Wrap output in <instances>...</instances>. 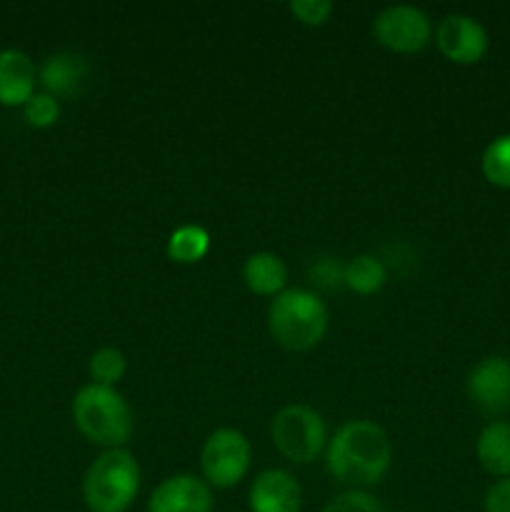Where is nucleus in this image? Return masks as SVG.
<instances>
[{
    "instance_id": "nucleus-1",
    "label": "nucleus",
    "mask_w": 510,
    "mask_h": 512,
    "mask_svg": "<svg viewBox=\"0 0 510 512\" xmlns=\"http://www.w3.org/2000/svg\"><path fill=\"white\" fill-rule=\"evenodd\" d=\"M393 448L380 425L370 420H350L328 440L325 465L338 483L350 490L378 485L388 475Z\"/></svg>"
},
{
    "instance_id": "nucleus-2",
    "label": "nucleus",
    "mask_w": 510,
    "mask_h": 512,
    "mask_svg": "<svg viewBox=\"0 0 510 512\" xmlns=\"http://www.w3.org/2000/svg\"><path fill=\"white\" fill-rule=\"evenodd\" d=\"M268 330L290 353H305L328 333V308L313 290H283L268 308Z\"/></svg>"
},
{
    "instance_id": "nucleus-3",
    "label": "nucleus",
    "mask_w": 510,
    "mask_h": 512,
    "mask_svg": "<svg viewBox=\"0 0 510 512\" xmlns=\"http://www.w3.org/2000/svg\"><path fill=\"white\" fill-rule=\"evenodd\" d=\"M75 428L95 445L118 450L133 435V413L123 395L108 385H83L73 398Z\"/></svg>"
},
{
    "instance_id": "nucleus-4",
    "label": "nucleus",
    "mask_w": 510,
    "mask_h": 512,
    "mask_svg": "<svg viewBox=\"0 0 510 512\" xmlns=\"http://www.w3.org/2000/svg\"><path fill=\"white\" fill-rule=\"evenodd\" d=\"M140 493V465L133 453L105 450L83 478V500L90 512H125Z\"/></svg>"
},
{
    "instance_id": "nucleus-5",
    "label": "nucleus",
    "mask_w": 510,
    "mask_h": 512,
    "mask_svg": "<svg viewBox=\"0 0 510 512\" xmlns=\"http://www.w3.org/2000/svg\"><path fill=\"white\" fill-rule=\"evenodd\" d=\"M270 438L290 463L308 465L328 445V430L323 415L310 405H285L270 423Z\"/></svg>"
},
{
    "instance_id": "nucleus-6",
    "label": "nucleus",
    "mask_w": 510,
    "mask_h": 512,
    "mask_svg": "<svg viewBox=\"0 0 510 512\" xmlns=\"http://www.w3.org/2000/svg\"><path fill=\"white\" fill-rule=\"evenodd\" d=\"M200 470L210 488H235L250 470V443L240 430L218 428L200 450Z\"/></svg>"
},
{
    "instance_id": "nucleus-7",
    "label": "nucleus",
    "mask_w": 510,
    "mask_h": 512,
    "mask_svg": "<svg viewBox=\"0 0 510 512\" xmlns=\"http://www.w3.org/2000/svg\"><path fill=\"white\" fill-rule=\"evenodd\" d=\"M373 35L383 48L400 55L420 53L433 38L430 18L413 5H390L373 20Z\"/></svg>"
},
{
    "instance_id": "nucleus-8",
    "label": "nucleus",
    "mask_w": 510,
    "mask_h": 512,
    "mask_svg": "<svg viewBox=\"0 0 510 512\" xmlns=\"http://www.w3.org/2000/svg\"><path fill=\"white\" fill-rule=\"evenodd\" d=\"M438 50L455 65H475L488 53V30L463 13L445 15L435 28Z\"/></svg>"
},
{
    "instance_id": "nucleus-9",
    "label": "nucleus",
    "mask_w": 510,
    "mask_h": 512,
    "mask_svg": "<svg viewBox=\"0 0 510 512\" xmlns=\"http://www.w3.org/2000/svg\"><path fill=\"white\" fill-rule=\"evenodd\" d=\"M468 398L478 410L500 415L510 410V360L488 355L468 373Z\"/></svg>"
},
{
    "instance_id": "nucleus-10",
    "label": "nucleus",
    "mask_w": 510,
    "mask_h": 512,
    "mask_svg": "<svg viewBox=\"0 0 510 512\" xmlns=\"http://www.w3.org/2000/svg\"><path fill=\"white\" fill-rule=\"evenodd\" d=\"M148 512H213V490L195 475H173L150 493Z\"/></svg>"
},
{
    "instance_id": "nucleus-11",
    "label": "nucleus",
    "mask_w": 510,
    "mask_h": 512,
    "mask_svg": "<svg viewBox=\"0 0 510 512\" xmlns=\"http://www.w3.org/2000/svg\"><path fill=\"white\" fill-rule=\"evenodd\" d=\"M248 505L250 512H300L303 488L288 470H263L250 485Z\"/></svg>"
},
{
    "instance_id": "nucleus-12",
    "label": "nucleus",
    "mask_w": 510,
    "mask_h": 512,
    "mask_svg": "<svg viewBox=\"0 0 510 512\" xmlns=\"http://www.w3.org/2000/svg\"><path fill=\"white\" fill-rule=\"evenodd\" d=\"M90 78V63L80 53L50 55L38 70V83L48 95L58 98H78Z\"/></svg>"
},
{
    "instance_id": "nucleus-13",
    "label": "nucleus",
    "mask_w": 510,
    "mask_h": 512,
    "mask_svg": "<svg viewBox=\"0 0 510 512\" xmlns=\"http://www.w3.org/2000/svg\"><path fill=\"white\" fill-rule=\"evenodd\" d=\"M35 73L33 60L20 50H0V105L18 108L28 103L35 95Z\"/></svg>"
},
{
    "instance_id": "nucleus-14",
    "label": "nucleus",
    "mask_w": 510,
    "mask_h": 512,
    "mask_svg": "<svg viewBox=\"0 0 510 512\" xmlns=\"http://www.w3.org/2000/svg\"><path fill=\"white\" fill-rule=\"evenodd\" d=\"M475 455L485 473L493 478H510V423L493 420L480 430L475 440Z\"/></svg>"
},
{
    "instance_id": "nucleus-15",
    "label": "nucleus",
    "mask_w": 510,
    "mask_h": 512,
    "mask_svg": "<svg viewBox=\"0 0 510 512\" xmlns=\"http://www.w3.org/2000/svg\"><path fill=\"white\" fill-rule=\"evenodd\" d=\"M243 280L250 293L265 295V298H278L288 283V268L283 258L275 253H255L245 260Z\"/></svg>"
},
{
    "instance_id": "nucleus-16",
    "label": "nucleus",
    "mask_w": 510,
    "mask_h": 512,
    "mask_svg": "<svg viewBox=\"0 0 510 512\" xmlns=\"http://www.w3.org/2000/svg\"><path fill=\"white\" fill-rule=\"evenodd\" d=\"M210 250L208 230L200 225H180L168 238V258L180 265H193L203 260Z\"/></svg>"
},
{
    "instance_id": "nucleus-17",
    "label": "nucleus",
    "mask_w": 510,
    "mask_h": 512,
    "mask_svg": "<svg viewBox=\"0 0 510 512\" xmlns=\"http://www.w3.org/2000/svg\"><path fill=\"white\" fill-rule=\"evenodd\" d=\"M385 265L375 255H358L343 270V285L358 295H373L385 285Z\"/></svg>"
},
{
    "instance_id": "nucleus-18",
    "label": "nucleus",
    "mask_w": 510,
    "mask_h": 512,
    "mask_svg": "<svg viewBox=\"0 0 510 512\" xmlns=\"http://www.w3.org/2000/svg\"><path fill=\"white\" fill-rule=\"evenodd\" d=\"M480 170L490 185L510 190V133L498 135L485 145Z\"/></svg>"
},
{
    "instance_id": "nucleus-19",
    "label": "nucleus",
    "mask_w": 510,
    "mask_h": 512,
    "mask_svg": "<svg viewBox=\"0 0 510 512\" xmlns=\"http://www.w3.org/2000/svg\"><path fill=\"white\" fill-rule=\"evenodd\" d=\"M125 370H128V360H125V355L115 348L95 350L88 360V373L95 385H108V388H115V385L123 380Z\"/></svg>"
},
{
    "instance_id": "nucleus-20",
    "label": "nucleus",
    "mask_w": 510,
    "mask_h": 512,
    "mask_svg": "<svg viewBox=\"0 0 510 512\" xmlns=\"http://www.w3.org/2000/svg\"><path fill=\"white\" fill-rule=\"evenodd\" d=\"M60 118V103L48 93H35L33 98L25 103V120L30 128H53Z\"/></svg>"
},
{
    "instance_id": "nucleus-21",
    "label": "nucleus",
    "mask_w": 510,
    "mask_h": 512,
    "mask_svg": "<svg viewBox=\"0 0 510 512\" xmlns=\"http://www.w3.org/2000/svg\"><path fill=\"white\" fill-rule=\"evenodd\" d=\"M323 512H385L383 505L365 490H345L325 503Z\"/></svg>"
},
{
    "instance_id": "nucleus-22",
    "label": "nucleus",
    "mask_w": 510,
    "mask_h": 512,
    "mask_svg": "<svg viewBox=\"0 0 510 512\" xmlns=\"http://www.w3.org/2000/svg\"><path fill=\"white\" fill-rule=\"evenodd\" d=\"M288 8L295 15V20L308 25V28H318L333 13V3H328V0H293Z\"/></svg>"
},
{
    "instance_id": "nucleus-23",
    "label": "nucleus",
    "mask_w": 510,
    "mask_h": 512,
    "mask_svg": "<svg viewBox=\"0 0 510 512\" xmlns=\"http://www.w3.org/2000/svg\"><path fill=\"white\" fill-rule=\"evenodd\" d=\"M485 512H510V478L498 480L488 488L483 500Z\"/></svg>"
},
{
    "instance_id": "nucleus-24",
    "label": "nucleus",
    "mask_w": 510,
    "mask_h": 512,
    "mask_svg": "<svg viewBox=\"0 0 510 512\" xmlns=\"http://www.w3.org/2000/svg\"><path fill=\"white\" fill-rule=\"evenodd\" d=\"M343 270L338 263H320L315 268V275L320 278V283L325 285H333V283H343Z\"/></svg>"
}]
</instances>
